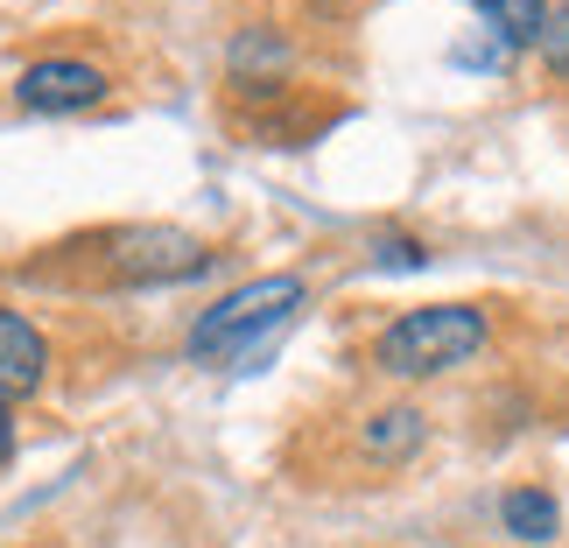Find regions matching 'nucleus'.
I'll return each mask as SVG.
<instances>
[{
    "label": "nucleus",
    "instance_id": "obj_3",
    "mask_svg": "<svg viewBox=\"0 0 569 548\" xmlns=\"http://www.w3.org/2000/svg\"><path fill=\"white\" fill-rule=\"evenodd\" d=\"M92 247L113 281H190L211 268L204 239H190L177 226H120V232H99Z\"/></svg>",
    "mask_w": 569,
    "mask_h": 548
},
{
    "label": "nucleus",
    "instance_id": "obj_1",
    "mask_svg": "<svg viewBox=\"0 0 569 548\" xmlns=\"http://www.w3.org/2000/svg\"><path fill=\"white\" fill-rule=\"evenodd\" d=\"M486 345V310L471 302H429V310H401L380 331L373 359L393 380H422V372H450Z\"/></svg>",
    "mask_w": 569,
    "mask_h": 548
},
{
    "label": "nucleus",
    "instance_id": "obj_5",
    "mask_svg": "<svg viewBox=\"0 0 569 548\" xmlns=\"http://www.w3.org/2000/svg\"><path fill=\"white\" fill-rule=\"evenodd\" d=\"M42 380H50V345H42V331L21 310L0 302V401H21Z\"/></svg>",
    "mask_w": 569,
    "mask_h": 548
},
{
    "label": "nucleus",
    "instance_id": "obj_8",
    "mask_svg": "<svg viewBox=\"0 0 569 548\" xmlns=\"http://www.w3.org/2000/svg\"><path fill=\"white\" fill-rule=\"evenodd\" d=\"M499 520H507V535H513V541H549V535L562 528L556 499H549V492H535V486H520V492L499 499Z\"/></svg>",
    "mask_w": 569,
    "mask_h": 548
},
{
    "label": "nucleus",
    "instance_id": "obj_10",
    "mask_svg": "<svg viewBox=\"0 0 569 548\" xmlns=\"http://www.w3.org/2000/svg\"><path fill=\"white\" fill-rule=\"evenodd\" d=\"M422 247H415V239H387V253H380V268H422Z\"/></svg>",
    "mask_w": 569,
    "mask_h": 548
},
{
    "label": "nucleus",
    "instance_id": "obj_2",
    "mask_svg": "<svg viewBox=\"0 0 569 548\" xmlns=\"http://www.w3.org/2000/svg\"><path fill=\"white\" fill-rule=\"evenodd\" d=\"M296 302H302L296 275H260V281H247V289L218 296L211 310L190 323V359H239L253 338H268L274 323H289Z\"/></svg>",
    "mask_w": 569,
    "mask_h": 548
},
{
    "label": "nucleus",
    "instance_id": "obj_9",
    "mask_svg": "<svg viewBox=\"0 0 569 548\" xmlns=\"http://www.w3.org/2000/svg\"><path fill=\"white\" fill-rule=\"evenodd\" d=\"M541 63H549L556 78H569V8H556L549 29H541Z\"/></svg>",
    "mask_w": 569,
    "mask_h": 548
},
{
    "label": "nucleus",
    "instance_id": "obj_4",
    "mask_svg": "<svg viewBox=\"0 0 569 548\" xmlns=\"http://www.w3.org/2000/svg\"><path fill=\"white\" fill-rule=\"evenodd\" d=\"M106 78L92 57H36L29 71L14 78V99L29 106V113H84V106L106 99Z\"/></svg>",
    "mask_w": 569,
    "mask_h": 548
},
{
    "label": "nucleus",
    "instance_id": "obj_11",
    "mask_svg": "<svg viewBox=\"0 0 569 548\" xmlns=\"http://www.w3.org/2000/svg\"><path fill=\"white\" fill-rule=\"evenodd\" d=\"M14 457V415H8V401H0V465Z\"/></svg>",
    "mask_w": 569,
    "mask_h": 548
},
{
    "label": "nucleus",
    "instance_id": "obj_7",
    "mask_svg": "<svg viewBox=\"0 0 569 548\" xmlns=\"http://www.w3.org/2000/svg\"><path fill=\"white\" fill-rule=\"evenodd\" d=\"M471 8L492 21L499 50H541V29H549V0H471Z\"/></svg>",
    "mask_w": 569,
    "mask_h": 548
},
{
    "label": "nucleus",
    "instance_id": "obj_6",
    "mask_svg": "<svg viewBox=\"0 0 569 548\" xmlns=\"http://www.w3.org/2000/svg\"><path fill=\"white\" fill-rule=\"evenodd\" d=\"M429 444V415L422 408H387V415H373V422L359 429V450L373 457V465H401L408 450H422Z\"/></svg>",
    "mask_w": 569,
    "mask_h": 548
}]
</instances>
